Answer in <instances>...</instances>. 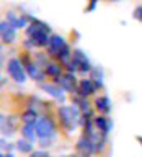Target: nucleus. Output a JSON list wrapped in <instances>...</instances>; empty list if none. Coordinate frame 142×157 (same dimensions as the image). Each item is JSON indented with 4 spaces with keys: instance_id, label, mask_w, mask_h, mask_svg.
Segmentation results:
<instances>
[{
    "instance_id": "26",
    "label": "nucleus",
    "mask_w": 142,
    "mask_h": 157,
    "mask_svg": "<svg viewBox=\"0 0 142 157\" xmlns=\"http://www.w3.org/2000/svg\"><path fill=\"white\" fill-rule=\"evenodd\" d=\"M65 157H80V155H77V154H69V155H65Z\"/></svg>"
},
{
    "instance_id": "15",
    "label": "nucleus",
    "mask_w": 142,
    "mask_h": 157,
    "mask_svg": "<svg viewBox=\"0 0 142 157\" xmlns=\"http://www.w3.org/2000/svg\"><path fill=\"white\" fill-rule=\"evenodd\" d=\"M38 111H36V108H33V106H29L28 110H24L21 113V121L24 123V124H36L38 123Z\"/></svg>"
},
{
    "instance_id": "27",
    "label": "nucleus",
    "mask_w": 142,
    "mask_h": 157,
    "mask_svg": "<svg viewBox=\"0 0 142 157\" xmlns=\"http://www.w3.org/2000/svg\"><path fill=\"white\" fill-rule=\"evenodd\" d=\"M105 2H121V0H105Z\"/></svg>"
},
{
    "instance_id": "4",
    "label": "nucleus",
    "mask_w": 142,
    "mask_h": 157,
    "mask_svg": "<svg viewBox=\"0 0 142 157\" xmlns=\"http://www.w3.org/2000/svg\"><path fill=\"white\" fill-rule=\"evenodd\" d=\"M23 64H24V69H26V74L31 78H34L36 82L41 83L44 80V77H46V72H44V69H39V66L36 62H31L29 61V57H28V54L24 56L23 59H20Z\"/></svg>"
},
{
    "instance_id": "11",
    "label": "nucleus",
    "mask_w": 142,
    "mask_h": 157,
    "mask_svg": "<svg viewBox=\"0 0 142 157\" xmlns=\"http://www.w3.org/2000/svg\"><path fill=\"white\" fill-rule=\"evenodd\" d=\"M111 121H110V118H106L105 115H101V116H96L95 118V128H96V131L100 132L101 136H105L111 131Z\"/></svg>"
},
{
    "instance_id": "25",
    "label": "nucleus",
    "mask_w": 142,
    "mask_h": 157,
    "mask_svg": "<svg viewBox=\"0 0 142 157\" xmlns=\"http://www.w3.org/2000/svg\"><path fill=\"white\" fill-rule=\"evenodd\" d=\"M136 141H137V142H139V144L142 146V136H136Z\"/></svg>"
},
{
    "instance_id": "21",
    "label": "nucleus",
    "mask_w": 142,
    "mask_h": 157,
    "mask_svg": "<svg viewBox=\"0 0 142 157\" xmlns=\"http://www.w3.org/2000/svg\"><path fill=\"white\" fill-rule=\"evenodd\" d=\"M132 17H134L137 21H142V5L134 8V13H132Z\"/></svg>"
},
{
    "instance_id": "24",
    "label": "nucleus",
    "mask_w": 142,
    "mask_h": 157,
    "mask_svg": "<svg viewBox=\"0 0 142 157\" xmlns=\"http://www.w3.org/2000/svg\"><path fill=\"white\" fill-rule=\"evenodd\" d=\"M2 157H15V155L12 154V152H7V154H5V152H3V154H2Z\"/></svg>"
},
{
    "instance_id": "18",
    "label": "nucleus",
    "mask_w": 142,
    "mask_h": 157,
    "mask_svg": "<svg viewBox=\"0 0 142 157\" xmlns=\"http://www.w3.org/2000/svg\"><path fill=\"white\" fill-rule=\"evenodd\" d=\"M44 72H46L47 77H52L54 80L62 75V69H61V66H59V64H56V62H49L47 66L44 67Z\"/></svg>"
},
{
    "instance_id": "22",
    "label": "nucleus",
    "mask_w": 142,
    "mask_h": 157,
    "mask_svg": "<svg viewBox=\"0 0 142 157\" xmlns=\"http://www.w3.org/2000/svg\"><path fill=\"white\" fill-rule=\"evenodd\" d=\"M29 157H51V155H47V152H44V151H33L29 154Z\"/></svg>"
},
{
    "instance_id": "13",
    "label": "nucleus",
    "mask_w": 142,
    "mask_h": 157,
    "mask_svg": "<svg viewBox=\"0 0 142 157\" xmlns=\"http://www.w3.org/2000/svg\"><path fill=\"white\" fill-rule=\"evenodd\" d=\"M7 21L12 25V26L17 29V28H24V26H28L26 21H28V17H24V15H18L17 13H13V12H8L7 13Z\"/></svg>"
},
{
    "instance_id": "19",
    "label": "nucleus",
    "mask_w": 142,
    "mask_h": 157,
    "mask_svg": "<svg viewBox=\"0 0 142 157\" xmlns=\"http://www.w3.org/2000/svg\"><path fill=\"white\" fill-rule=\"evenodd\" d=\"M103 77H105V75H103V67L96 66V67L92 69V80H93V83H95L96 88L103 87Z\"/></svg>"
},
{
    "instance_id": "8",
    "label": "nucleus",
    "mask_w": 142,
    "mask_h": 157,
    "mask_svg": "<svg viewBox=\"0 0 142 157\" xmlns=\"http://www.w3.org/2000/svg\"><path fill=\"white\" fill-rule=\"evenodd\" d=\"M67 46V43H65V39H64L61 34H52L51 39H49V44H47V49H49V52L52 54V56H59L61 54V51L64 48Z\"/></svg>"
},
{
    "instance_id": "2",
    "label": "nucleus",
    "mask_w": 142,
    "mask_h": 157,
    "mask_svg": "<svg viewBox=\"0 0 142 157\" xmlns=\"http://www.w3.org/2000/svg\"><path fill=\"white\" fill-rule=\"evenodd\" d=\"M36 131H38V137H39V144L43 147H47V146H51V141L57 134V126L51 116L44 115L36 123Z\"/></svg>"
},
{
    "instance_id": "20",
    "label": "nucleus",
    "mask_w": 142,
    "mask_h": 157,
    "mask_svg": "<svg viewBox=\"0 0 142 157\" xmlns=\"http://www.w3.org/2000/svg\"><path fill=\"white\" fill-rule=\"evenodd\" d=\"M33 142H29L26 139H20L17 142V146H15V149H17L18 152H21V154H31L33 152Z\"/></svg>"
},
{
    "instance_id": "17",
    "label": "nucleus",
    "mask_w": 142,
    "mask_h": 157,
    "mask_svg": "<svg viewBox=\"0 0 142 157\" xmlns=\"http://www.w3.org/2000/svg\"><path fill=\"white\" fill-rule=\"evenodd\" d=\"M72 103L78 106V110L82 111V115H85V113H90V111H92L88 100H87V98H83V97H80L78 93H75V95L72 97Z\"/></svg>"
},
{
    "instance_id": "23",
    "label": "nucleus",
    "mask_w": 142,
    "mask_h": 157,
    "mask_svg": "<svg viewBox=\"0 0 142 157\" xmlns=\"http://www.w3.org/2000/svg\"><path fill=\"white\" fill-rule=\"evenodd\" d=\"M96 2H98V0H90V5L87 7V12H93L95 7H96Z\"/></svg>"
},
{
    "instance_id": "14",
    "label": "nucleus",
    "mask_w": 142,
    "mask_h": 157,
    "mask_svg": "<svg viewBox=\"0 0 142 157\" xmlns=\"http://www.w3.org/2000/svg\"><path fill=\"white\" fill-rule=\"evenodd\" d=\"M95 108L98 113H101V115H106V113L111 111V100L110 97L106 95H101V97H96L95 100Z\"/></svg>"
},
{
    "instance_id": "16",
    "label": "nucleus",
    "mask_w": 142,
    "mask_h": 157,
    "mask_svg": "<svg viewBox=\"0 0 142 157\" xmlns=\"http://www.w3.org/2000/svg\"><path fill=\"white\" fill-rule=\"evenodd\" d=\"M21 136H23V139H26V141H29V142H33V144H34V141H36V137H38L36 124H23Z\"/></svg>"
},
{
    "instance_id": "7",
    "label": "nucleus",
    "mask_w": 142,
    "mask_h": 157,
    "mask_svg": "<svg viewBox=\"0 0 142 157\" xmlns=\"http://www.w3.org/2000/svg\"><path fill=\"white\" fill-rule=\"evenodd\" d=\"M39 87H41V90H44L47 95H51L54 100H57L61 103L65 101V93H64V90L59 85H56V83H44V82H41Z\"/></svg>"
},
{
    "instance_id": "3",
    "label": "nucleus",
    "mask_w": 142,
    "mask_h": 157,
    "mask_svg": "<svg viewBox=\"0 0 142 157\" xmlns=\"http://www.w3.org/2000/svg\"><path fill=\"white\" fill-rule=\"evenodd\" d=\"M7 71H8V75L12 77L17 83H24L28 74H26V69H24L23 62L20 61V59H17V57L8 59V62H7Z\"/></svg>"
},
{
    "instance_id": "10",
    "label": "nucleus",
    "mask_w": 142,
    "mask_h": 157,
    "mask_svg": "<svg viewBox=\"0 0 142 157\" xmlns=\"http://www.w3.org/2000/svg\"><path fill=\"white\" fill-rule=\"evenodd\" d=\"M0 34H2V41L7 43V44L13 43L15 39H17L15 28H13L8 21H2V25H0Z\"/></svg>"
},
{
    "instance_id": "9",
    "label": "nucleus",
    "mask_w": 142,
    "mask_h": 157,
    "mask_svg": "<svg viewBox=\"0 0 142 157\" xmlns=\"http://www.w3.org/2000/svg\"><path fill=\"white\" fill-rule=\"evenodd\" d=\"M96 90V87H95V83H93L92 78H82L80 82H78V88H77V93L80 97L83 98H87V97H90L93 95Z\"/></svg>"
},
{
    "instance_id": "1",
    "label": "nucleus",
    "mask_w": 142,
    "mask_h": 157,
    "mask_svg": "<svg viewBox=\"0 0 142 157\" xmlns=\"http://www.w3.org/2000/svg\"><path fill=\"white\" fill-rule=\"evenodd\" d=\"M59 123H61L62 129L65 132H73L77 124H80L82 120V111L78 110L77 105H61L57 108Z\"/></svg>"
},
{
    "instance_id": "6",
    "label": "nucleus",
    "mask_w": 142,
    "mask_h": 157,
    "mask_svg": "<svg viewBox=\"0 0 142 157\" xmlns=\"http://www.w3.org/2000/svg\"><path fill=\"white\" fill-rule=\"evenodd\" d=\"M72 61L77 64L78 67V72L85 74V72H92V64L90 61H88V57L85 56V52L80 51V49H75V51L72 52Z\"/></svg>"
},
{
    "instance_id": "12",
    "label": "nucleus",
    "mask_w": 142,
    "mask_h": 157,
    "mask_svg": "<svg viewBox=\"0 0 142 157\" xmlns=\"http://www.w3.org/2000/svg\"><path fill=\"white\" fill-rule=\"evenodd\" d=\"M15 131H17V120H15L13 116H2V132L3 136H12L15 134Z\"/></svg>"
},
{
    "instance_id": "5",
    "label": "nucleus",
    "mask_w": 142,
    "mask_h": 157,
    "mask_svg": "<svg viewBox=\"0 0 142 157\" xmlns=\"http://www.w3.org/2000/svg\"><path fill=\"white\" fill-rule=\"evenodd\" d=\"M54 83L61 87L64 92H70V93H77V88H78V83L75 80V77H73V74H70V72H67V74H64V75H61L59 78H56Z\"/></svg>"
}]
</instances>
